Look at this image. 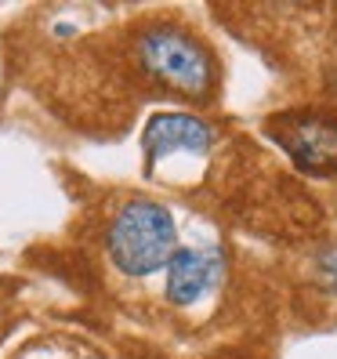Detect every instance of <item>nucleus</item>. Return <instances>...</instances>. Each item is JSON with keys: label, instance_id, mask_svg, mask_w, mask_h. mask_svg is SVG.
<instances>
[{"label": "nucleus", "instance_id": "3", "mask_svg": "<svg viewBox=\"0 0 337 359\" xmlns=\"http://www.w3.org/2000/svg\"><path fill=\"white\" fill-rule=\"evenodd\" d=\"M298 163V171L326 178L337 171V116L330 113H280L265 128Z\"/></svg>", "mask_w": 337, "mask_h": 359}, {"label": "nucleus", "instance_id": "2", "mask_svg": "<svg viewBox=\"0 0 337 359\" xmlns=\"http://www.w3.org/2000/svg\"><path fill=\"white\" fill-rule=\"evenodd\" d=\"M138 62L153 80L185 98H210L218 83V66L196 36L171 26L145 29L138 36Z\"/></svg>", "mask_w": 337, "mask_h": 359}, {"label": "nucleus", "instance_id": "5", "mask_svg": "<svg viewBox=\"0 0 337 359\" xmlns=\"http://www.w3.org/2000/svg\"><path fill=\"white\" fill-rule=\"evenodd\" d=\"M210 142H214V131L200 116H188V113H156V116H149V123L142 131L149 167L160 156H171V153H207Z\"/></svg>", "mask_w": 337, "mask_h": 359}, {"label": "nucleus", "instance_id": "4", "mask_svg": "<svg viewBox=\"0 0 337 359\" xmlns=\"http://www.w3.org/2000/svg\"><path fill=\"white\" fill-rule=\"evenodd\" d=\"M167 298L174 305H193L221 280L225 258L218 247H181L167 258Z\"/></svg>", "mask_w": 337, "mask_h": 359}, {"label": "nucleus", "instance_id": "6", "mask_svg": "<svg viewBox=\"0 0 337 359\" xmlns=\"http://www.w3.org/2000/svg\"><path fill=\"white\" fill-rule=\"evenodd\" d=\"M315 280L326 294H337V247H326L315 262Z\"/></svg>", "mask_w": 337, "mask_h": 359}, {"label": "nucleus", "instance_id": "1", "mask_svg": "<svg viewBox=\"0 0 337 359\" xmlns=\"http://www.w3.org/2000/svg\"><path fill=\"white\" fill-rule=\"evenodd\" d=\"M174 218L163 203L131 200L109 225V258L123 276H153L174 255Z\"/></svg>", "mask_w": 337, "mask_h": 359}]
</instances>
